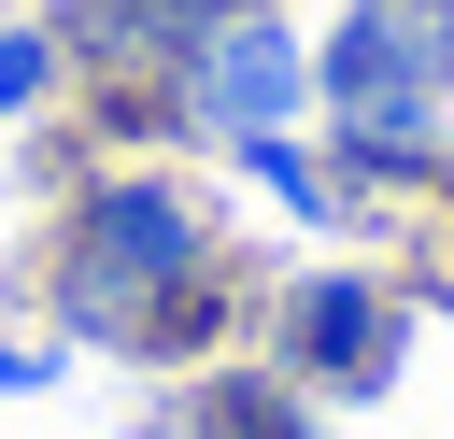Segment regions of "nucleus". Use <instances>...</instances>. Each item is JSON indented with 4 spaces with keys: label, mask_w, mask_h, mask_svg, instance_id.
<instances>
[{
    "label": "nucleus",
    "mask_w": 454,
    "mask_h": 439,
    "mask_svg": "<svg viewBox=\"0 0 454 439\" xmlns=\"http://www.w3.org/2000/svg\"><path fill=\"white\" fill-rule=\"evenodd\" d=\"M213 255H227V227H213V198H199L184 170H114V156H99V170L57 198V227H43V326H57L71 354H114V368H128L142 312L184 297Z\"/></svg>",
    "instance_id": "f257e3e1"
},
{
    "label": "nucleus",
    "mask_w": 454,
    "mask_h": 439,
    "mask_svg": "<svg viewBox=\"0 0 454 439\" xmlns=\"http://www.w3.org/2000/svg\"><path fill=\"white\" fill-rule=\"evenodd\" d=\"M411 326H426V297H411L397 269L340 255V269H298V283L270 297V368L355 411V397H383V382L411 368Z\"/></svg>",
    "instance_id": "f03ea898"
},
{
    "label": "nucleus",
    "mask_w": 454,
    "mask_h": 439,
    "mask_svg": "<svg viewBox=\"0 0 454 439\" xmlns=\"http://www.w3.org/2000/svg\"><path fill=\"white\" fill-rule=\"evenodd\" d=\"M170 99H184V142H255V127H298V113H312V42L284 28V0H270V14H213V28H184Z\"/></svg>",
    "instance_id": "7ed1b4c3"
},
{
    "label": "nucleus",
    "mask_w": 454,
    "mask_h": 439,
    "mask_svg": "<svg viewBox=\"0 0 454 439\" xmlns=\"http://www.w3.org/2000/svg\"><path fill=\"white\" fill-rule=\"evenodd\" d=\"M312 85H426V99H454V0H340V28L312 42Z\"/></svg>",
    "instance_id": "20e7f679"
},
{
    "label": "nucleus",
    "mask_w": 454,
    "mask_h": 439,
    "mask_svg": "<svg viewBox=\"0 0 454 439\" xmlns=\"http://www.w3.org/2000/svg\"><path fill=\"white\" fill-rule=\"evenodd\" d=\"M170 425H184V439H326V397H312V382H284L270 354H255V368H241V354H213V368H184Z\"/></svg>",
    "instance_id": "39448f33"
},
{
    "label": "nucleus",
    "mask_w": 454,
    "mask_h": 439,
    "mask_svg": "<svg viewBox=\"0 0 454 439\" xmlns=\"http://www.w3.org/2000/svg\"><path fill=\"white\" fill-rule=\"evenodd\" d=\"M227 170H241L255 198H284L298 227H340V170H326V142H298V127H255V142H227Z\"/></svg>",
    "instance_id": "423d86ee"
},
{
    "label": "nucleus",
    "mask_w": 454,
    "mask_h": 439,
    "mask_svg": "<svg viewBox=\"0 0 454 439\" xmlns=\"http://www.w3.org/2000/svg\"><path fill=\"white\" fill-rule=\"evenodd\" d=\"M57 85H71V42H57L43 14H14V28H0V127H28Z\"/></svg>",
    "instance_id": "0eeeda50"
},
{
    "label": "nucleus",
    "mask_w": 454,
    "mask_h": 439,
    "mask_svg": "<svg viewBox=\"0 0 454 439\" xmlns=\"http://www.w3.org/2000/svg\"><path fill=\"white\" fill-rule=\"evenodd\" d=\"M57 354H71V340H57V326H43V340H28V326H14V340H0V397H43V382H57Z\"/></svg>",
    "instance_id": "6e6552de"
},
{
    "label": "nucleus",
    "mask_w": 454,
    "mask_h": 439,
    "mask_svg": "<svg viewBox=\"0 0 454 439\" xmlns=\"http://www.w3.org/2000/svg\"><path fill=\"white\" fill-rule=\"evenodd\" d=\"M156 14H184V28H213V14H270V0H156Z\"/></svg>",
    "instance_id": "1a4fd4ad"
}]
</instances>
